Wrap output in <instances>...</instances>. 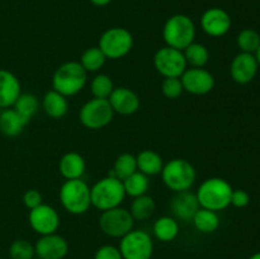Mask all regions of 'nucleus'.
<instances>
[{
	"label": "nucleus",
	"mask_w": 260,
	"mask_h": 259,
	"mask_svg": "<svg viewBox=\"0 0 260 259\" xmlns=\"http://www.w3.org/2000/svg\"><path fill=\"white\" fill-rule=\"evenodd\" d=\"M233 187L222 178H208L198 187L197 200L202 208L211 211H222L231 205Z\"/></svg>",
	"instance_id": "1"
},
{
	"label": "nucleus",
	"mask_w": 260,
	"mask_h": 259,
	"mask_svg": "<svg viewBox=\"0 0 260 259\" xmlns=\"http://www.w3.org/2000/svg\"><path fill=\"white\" fill-rule=\"evenodd\" d=\"M88 73L78 61H69L55 71L52 78L53 90L65 96L78 94L85 86Z\"/></svg>",
	"instance_id": "2"
},
{
	"label": "nucleus",
	"mask_w": 260,
	"mask_h": 259,
	"mask_svg": "<svg viewBox=\"0 0 260 259\" xmlns=\"http://www.w3.org/2000/svg\"><path fill=\"white\" fill-rule=\"evenodd\" d=\"M162 37L169 47L183 51L190 43L194 42L196 25L188 15H172L165 22L164 28H162Z\"/></svg>",
	"instance_id": "3"
},
{
	"label": "nucleus",
	"mask_w": 260,
	"mask_h": 259,
	"mask_svg": "<svg viewBox=\"0 0 260 259\" xmlns=\"http://www.w3.org/2000/svg\"><path fill=\"white\" fill-rule=\"evenodd\" d=\"M126 197L122 180L116 177H107L98 180L90 188L91 205L101 211L118 207Z\"/></svg>",
	"instance_id": "4"
},
{
	"label": "nucleus",
	"mask_w": 260,
	"mask_h": 259,
	"mask_svg": "<svg viewBox=\"0 0 260 259\" xmlns=\"http://www.w3.org/2000/svg\"><path fill=\"white\" fill-rule=\"evenodd\" d=\"M60 201L66 211L73 215H83L91 206L90 187L81 178L68 179L60 189Z\"/></svg>",
	"instance_id": "5"
},
{
	"label": "nucleus",
	"mask_w": 260,
	"mask_h": 259,
	"mask_svg": "<svg viewBox=\"0 0 260 259\" xmlns=\"http://www.w3.org/2000/svg\"><path fill=\"white\" fill-rule=\"evenodd\" d=\"M162 182L175 193L189 190L196 182L194 167L188 160L173 159L162 167Z\"/></svg>",
	"instance_id": "6"
},
{
	"label": "nucleus",
	"mask_w": 260,
	"mask_h": 259,
	"mask_svg": "<svg viewBox=\"0 0 260 259\" xmlns=\"http://www.w3.org/2000/svg\"><path fill=\"white\" fill-rule=\"evenodd\" d=\"M134 46V37L126 28L113 27L107 29L99 38V48L107 58L117 60L131 51Z\"/></svg>",
	"instance_id": "7"
},
{
	"label": "nucleus",
	"mask_w": 260,
	"mask_h": 259,
	"mask_svg": "<svg viewBox=\"0 0 260 259\" xmlns=\"http://www.w3.org/2000/svg\"><path fill=\"white\" fill-rule=\"evenodd\" d=\"M113 113L108 99L93 98L81 107L79 118L88 128L99 130L109 124L113 118Z\"/></svg>",
	"instance_id": "8"
},
{
	"label": "nucleus",
	"mask_w": 260,
	"mask_h": 259,
	"mask_svg": "<svg viewBox=\"0 0 260 259\" xmlns=\"http://www.w3.org/2000/svg\"><path fill=\"white\" fill-rule=\"evenodd\" d=\"M154 244L146 231L131 230L122 236L119 251L123 259H150Z\"/></svg>",
	"instance_id": "9"
},
{
	"label": "nucleus",
	"mask_w": 260,
	"mask_h": 259,
	"mask_svg": "<svg viewBox=\"0 0 260 259\" xmlns=\"http://www.w3.org/2000/svg\"><path fill=\"white\" fill-rule=\"evenodd\" d=\"M134 221L129 211L118 206L103 211L99 218V226L106 235L112 238H122L132 230Z\"/></svg>",
	"instance_id": "10"
},
{
	"label": "nucleus",
	"mask_w": 260,
	"mask_h": 259,
	"mask_svg": "<svg viewBox=\"0 0 260 259\" xmlns=\"http://www.w3.org/2000/svg\"><path fill=\"white\" fill-rule=\"evenodd\" d=\"M154 65L164 78H180L187 70V61L183 51L169 46L160 48L155 53Z\"/></svg>",
	"instance_id": "11"
},
{
	"label": "nucleus",
	"mask_w": 260,
	"mask_h": 259,
	"mask_svg": "<svg viewBox=\"0 0 260 259\" xmlns=\"http://www.w3.org/2000/svg\"><path fill=\"white\" fill-rule=\"evenodd\" d=\"M28 221H29L30 228L42 236L55 234L60 226V216L57 211L43 203L29 211Z\"/></svg>",
	"instance_id": "12"
},
{
	"label": "nucleus",
	"mask_w": 260,
	"mask_h": 259,
	"mask_svg": "<svg viewBox=\"0 0 260 259\" xmlns=\"http://www.w3.org/2000/svg\"><path fill=\"white\" fill-rule=\"evenodd\" d=\"M183 89L194 95L210 93L215 86V78L210 71L203 68H190L180 76Z\"/></svg>",
	"instance_id": "13"
},
{
	"label": "nucleus",
	"mask_w": 260,
	"mask_h": 259,
	"mask_svg": "<svg viewBox=\"0 0 260 259\" xmlns=\"http://www.w3.org/2000/svg\"><path fill=\"white\" fill-rule=\"evenodd\" d=\"M201 27L212 37H222L230 30L231 18L221 8H210L201 17Z\"/></svg>",
	"instance_id": "14"
},
{
	"label": "nucleus",
	"mask_w": 260,
	"mask_h": 259,
	"mask_svg": "<svg viewBox=\"0 0 260 259\" xmlns=\"http://www.w3.org/2000/svg\"><path fill=\"white\" fill-rule=\"evenodd\" d=\"M259 63L254 53L240 52L235 56L230 66V74L238 84H248L254 80Z\"/></svg>",
	"instance_id": "15"
},
{
	"label": "nucleus",
	"mask_w": 260,
	"mask_h": 259,
	"mask_svg": "<svg viewBox=\"0 0 260 259\" xmlns=\"http://www.w3.org/2000/svg\"><path fill=\"white\" fill-rule=\"evenodd\" d=\"M35 251L41 259H62L69 251L68 241L60 235H43L36 243Z\"/></svg>",
	"instance_id": "16"
},
{
	"label": "nucleus",
	"mask_w": 260,
	"mask_h": 259,
	"mask_svg": "<svg viewBox=\"0 0 260 259\" xmlns=\"http://www.w3.org/2000/svg\"><path fill=\"white\" fill-rule=\"evenodd\" d=\"M113 112H117L123 116H129L137 112L140 108V99L134 90L124 86L114 88L108 98Z\"/></svg>",
	"instance_id": "17"
},
{
	"label": "nucleus",
	"mask_w": 260,
	"mask_h": 259,
	"mask_svg": "<svg viewBox=\"0 0 260 259\" xmlns=\"http://www.w3.org/2000/svg\"><path fill=\"white\" fill-rule=\"evenodd\" d=\"M172 212L177 218L182 221H192L196 212L201 208L200 202L197 200L196 193L184 190V192H178L173 197L170 202Z\"/></svg>",
	"instance_id": "18"
},
{
	"label": "nucleus",
	"mask_w": 260,
	"mask_h": 259,
	"mask_svg": "<svg viewBox=\"0 0 260 259\" xmlns=\"http://www.w3.org/2000/svg\"><path fill=\"white\" fill-rule=\"evenodd\" d=\"M20 95V83L10 71L0 69V108H10Z\"/></svg>",
	"instance_id": "19"
},
{
	"label": "nucleus",
	"mask_w": 260,
	"mask_h": 259,
	"mask_svg": "<svg viewBox=\"0 0 260 259\" xmlns=\"http://www.w3.org/2000/svg\"><path fill=\"white\" fill-rule=\"evenodd\" d=\"M28 124V121L23 118L14 108H5L0 113V131L8 137H15L20 135Z\"/></svg>",
	"instance_id": "20"
},
{
	"label": "nucleus",
	"mask_w": 260,
	"mask_h": 259,
	"mask_svg": "<svg viewBox=\"0 0 260 259\" xmlns=\"http://www.w3.org/2000/svg\"><path fill=\"white\" fill-rule=\"evenodd\" d=\"M58 169L66 179H79L85 170V160L78 152H68L61 157Z\"/></svg>",
	"instance_id": "21"
},
{
	"label": "nucleus",
	"mask_w": 260,
	"mask_h": 259,
	"mask_svg": "<svg viewBox=\"0 0 260 259\" xmlns=\"http://www.w3.org/2000/svg\"><path fill=\"white\" fill-rule=\"evenodd\" d=\"M42 108L45 113L51 118H62L69 109L68 99L65 95L56 90H50L45 94L42 101Z\"/></svg>",
	"instance_id": "22"
},
{
	"label": "nucleus",
	"mask_w": 260,
	"mask_h": 259,
	"mask_svg": "<svg viewBox=\"0 0 260 259\" xmlns=\"http://www.w3.org/2000/svg\"><path fill=\"white\" fill-rule=\"evenodd\" d=\"M136 163L137 170L144 173L147 177L160 174L162 167H164L161 156L152 150H144V151L140 152L136 156Z\"/></svg>",
	"instance_id": "23"
},
{
	"label": "nucleus",
	"mask_w": 260,
	"mask_h": 259,
	"mask_svg": "<svg viewBox=\"0 0 260 259\" xmlns=\"http://www.w3.org/2000/svg\"><path fill=\"white\" fill-rule=\"evenodd\" d=\"M192 221L194 223L196 229L205 234L213 233L220 226V217H218L217 212L202 207L196 212Z\"/></svg>",
	"instance_id": "24"
},
{
	"label": "nucleus",
	"mask_w": 260,
	"mask_h": 259,
	"mask_svg": "<svg viewBox=\"0 0 260 259\" xmlns=\"http://www.w3.org/2000/svg\"><path fill=\"white\" fill-rule=\"evenodd\" d=\"M154 234L159 240L172 241L179 234V223L177 220L169 216H162L157 218L154 223Z\"/></svg>",
	"instance_id": "25"
},
{
	"label": "nucleus",
	"mask_w": 260,
	"mask_h": 259,
	"mask_svg": "<svg viewBox=\"0 0 260 259\" xmlns=\"http://www.w3.org/2000/svg\"><path fill=\"white\" fill-rule=\"evenodd\" d=\"M124 187V192L129 197H139V196L146 195L147 189H149V177L145 175L141 172H135L134 174L129 175L124 180H122Z\"/></svg>",
	"instance_id": "26"
},
{
	"label": "nucleus",
	"mask_w": 260,
	"mask_h": 259,
	"mask_svg": "<svg viewBox=\"0 0 260 259\" xmlns=\"http://www.w3.org/2000/svg\"><path fill=\"white\" fill-rule=\"evenodd\" d=\"M155 212V202L150 196L142 195L135 198L129 207V213L134 220L145 221L151 217Z\"/></svg>",
	"instance_id": "27"
},
{
	"label": "nucleus",
	"mask_w": 260,
	"mask_h": 259,
	"mask_svg": "<svg viewBox=\"0 0 260 259\" xmlns=\"http://www.w3.org/2000/svg\"><path fill=\"white\" fill-rule=\"evenodd\" d=\"M137 172V163L136 157L132 154H122L117 157L116 163H114V168L109 177H116L119 180H124L128 178L129 175Z\"/></svg>",
	"instance_id": "28"
},
{
	"label": "nucleus",
	"mask_w": 260,
	"mask_h": 259,
	"mask_svg": "<svg viewBox=\"0 0 260 259\" xmlns=\"http://www.w3.org/2000/svg\"><path fill=\"white\" fill-rule=\"evenodd\" d=\"M183 53H184L187 65H190L192 68H203L210 58L207 47L201 43H190Z\"/></svg>",
	"instance_id": "29"
},
{
	"label": "nucleus",
	"mask_w": 260,
	"mask_h": 259,
	"mask_svg": "<svg viewBox=\"0 0 260 259\" xmlns=\"http://www.w3.org/2000/svg\"><path fill=\"white\" fill-rule=\"evenodd\" d=\"M106 55L102 52V50L99 47H90L83 53L80 58V63L84 69H85L86 73H95L99 69L103 68V65L106 63Z\"/></svg>",
	"instance_id": "30"
},
{
	"label": "nucleus",
	"mask_w": 260,
	"mask_h": 259,
	"mask_svg": "<svg viewBox=\"0 0 260 259\" xmlns=\"http://www.w3.org/2000/svg\"><path fill=\"white\" fill-rule=\"evenodd\" d=\"M38 106H40V104H38V99L36 98L33 94L27 93L20 94L13 107H14L15 111H17L23 118H25L29 122L30 118H32L36 114V112H37Z\"/></svg>",
	"instance_id": "31"
},
{
	"label": "nucleus",
	"mask_w": 260,
	"mask_h": 259,
	"mask_svg": "<svg viewBox=\"0 0 260 259\" xmlns=\"http://www.w3.org/2000/svg\"><path fill=\"white\" fill-rule=\"evenodd\" d=\"M236 42L241 52L255 53L260 46V35L251 28H246L239 33Z\"/></svg>",
	"instance_id": "32"
},
{
	"label": "nucleus",
	"mask_w": 260,
	"mask_h": 259,
	"mask_svg": "<svg viewBox=\"0 0 260 259\" xmlns=\"http://www.w3.org/2000/svg\"><path fill=\"white\" fill-rule=\"evenodd\" d=\"M90 89L94 98L108 99L111 93L113 91L114 85L113 81H112V79L108 75H106V74H99V75H96L91 80Z\"/></svg>",
	"instance_id": "33"
},
{
	"label": "nucleus",
	"mask_w": 260,
	"mask_h": 259,
	"mask_svg": "<svg viewBox=\"0 0 260 259\" xmlns=\"http://www.w3.org/2000/svg\"><path fill=\"white\" fill-rule=\"evenodd\" d=\"M35 254V246L23 239L13 241L9 248V255L12 259H33Z\"/></svg>",
	"instance_id": "34"
},
{
	"label": "nucleus",
	"mask_w": 260,
	"mask_h": 259,
	"mask_svg": "<svg viewBox=\"0 0 260 259\" xmlns=\"http://www.w3.org/2000/svg\"><path fill=\"white\" fill-rule=\"evenodd\" d=\"M161 90L167 98L177 99L184 89H183L180 78H165L161 84Z\"/></svg>",
	"instance_id": "35"
},
{
	"label": "nucleus",
	"mask_w": 260,
	"mask_h": 259,
	"mask_svg": "<svg viewBox=\"0 0 260 259\" xmlns=\"http://www.w3.org/2000/svg\"><path fill=\"white\" fill-rule=\"evenodd\" d=\"M94 259H123L118 248L113 245H104L96 250Z\"/></svg>",
	"instance_id": "36"
},
{
	"label": "nucleus",
	"mask_w": 260,
	"mask_h": 259,
	"mask_svg": "<svg viewBox=\"0 0 260 259\" xmlns=\"http://www.w3.org/2000/svg\"><path fill=\"white\" fill-rule=\"evenodd\" d=\"M250 202V196L244 189H234L231 195V205L238 208L246 207Z\"/></svg>",
	"instance_id": "37"
},
{
	"label": "nucleus",
	"mask_w": 260,
	"mask_h": 259,
	"mask_svg": "<svg viewBox=\"0 0 260 259\" xmlns=\"http://www.w3.org/2000/svg\"><path fill=\"white\" fill-rule=\"evenodd\" d=\"M23 202H24L25 207L32 210V208L37 207V206H40L42 203V196H41V193L38 190L29 189L23 196Z\"/></svg>",
	"instance_id": "38"
},
{
	"label": "nucleus",
	"mask_w": 260,
	"mask_h": 259,
	"mask_svg": "<svg viewBox=\"0 0 260 259\" xmlns=\"http://www.w3.org/2000/svg\"><path fill=\"white\" fill-rule=\"evenodd\" d=\"M90 2L91 4L96 5V7H106V5H108L112 0H90Z\"/></svg>",
	"instance_id": "39"
},
{
	"label": "nucleus",
	"mask_w": 260,
	"mask_h": 259,
	"mask_svg": "<svg viewBox=\"0 0 260 259\" xmlns=\"http://www.w3.org/2000/svg\"><path fill=\"white\" fill-rule=\"evenodd\" d=\"M255 58H256V61H258V63L260 66V46H259V48L256 50V52H255Z\"/></svg>",
	"instance_id": "40"
},
{
	"label": "nucleus",
	"mask_w": 260,
	"mask_h": 259,
	"mask_svg": "<svg viewBox=\"0 0 260 259\" xmlns=\"http://www.w3.org/2000/svg\"><path fill=\"white\" fill-rule=\"evenodd\" d=\"M249 259H260V251H259V253L253 254V255H251Z\"/></svg>",
	"instance_id": "41"
}]
</instances>
